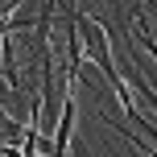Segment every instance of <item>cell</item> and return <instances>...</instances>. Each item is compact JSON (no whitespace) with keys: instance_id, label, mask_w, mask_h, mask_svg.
I'll return each mask as SVG.
<instances>
[{"instance_id":"cell-1","label":"cell","mask_w":157,"mask_h":157,"mask_svg":"<svg viewBox=\"0 0 157 157\" xmlns=\"http://www.w3.org/2000/svg\"><path fill=\"white\" fill-rule=\"evenodd\" d=\"M66 108L62 120H58V136H54V157H66V141H71V128H75V83H66Z\"/></svg>"}]
</instances>
